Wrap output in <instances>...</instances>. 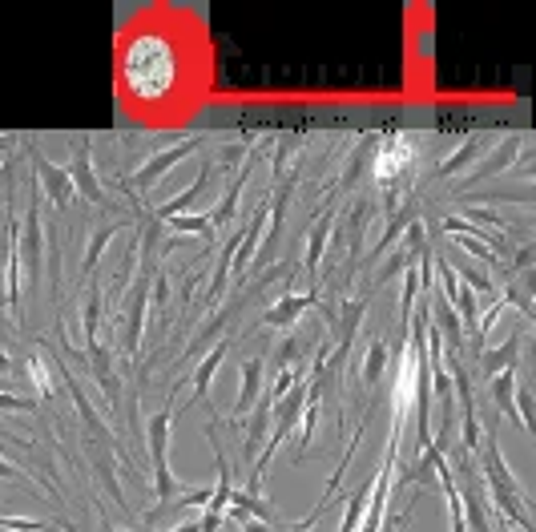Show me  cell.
Listing matches in <instances>:
<instances>
[{
    "label": "cell",
    "instance_id": "277c9868",
    "mask_svg": "<svg viewBox=\"0 0 536 532\" xmlns=\"http://www.w3.org/2000/svg\"><path fill=\"white\" fill-rule=\"evenodd\" d=\"M412 162H416V150H412L408 133H387L379 154H375V182L383 190H399L404 178L412 174Z\"/></svg>",
    "mask_w": 536,
    "mask_h": 532
},
{
    "label": "cell",
    "instance_id": "836d02e7",
    "mask_svg": "<svg viewBox=\"0 0 536 532\" xmlns=\"http://www.w3.org/2000/svg\"><path fill=\"white\" fill-rule=\"evenodd\" d=\"M242 162H246V146H226V150H218V166H214V174H218V170L230 174V170L242 166Z\"/></svg>",
    "mask_w": 536,
    "mask_h": 532
},
{
    "label": "cell",
    "instance_id": "83f0119b",
    "mask_svg": "<svg viewBox=\"0 0 536 532\" xmlns=\"http://www.w3.org/2000/svg\"><path fill=\"white\" fill-rule=\"evenodd\" d=\"M81 323H85V347L97 343V323H101V291L89 283V295H85V307H81Z\"/></svg>",
    "mask_w": 536,
    "mask_h": 532
},
{
    "label": "cell",
    "instance_id": "484cf974",
    "mask_svg": "<svg viewBox=\"0 0 536 532\" xmlns=\"http://www.w3.org/2000/svg\"><path fill=\"white\" fill-rule=\"evenodd\" d=\"M383 371H387V343L383 339H371V347L363 355V383L375 387L383 379Z\"/></svg>",
    "mask_w": 536,
    "mask_h": 532
},
{
    "label": "cell",
    "instance_id": "7402d4cb",
    "mask_svg": "<svg viewBox=\"0 0 536 532\" xmlns=\"http://www.w3.org/2000/svg\"><path fill=\"white\" fill-rule=\"evenodd\" d=\"M125 226H133V222H105V226H97L93 234H89V246H85V262H81V279H93V266H97V258L105 254V246L125 230Z\"/></svg>",
    "mask_w": 536,
    "mask_h": 532
},
{
    "label": "cell",
    "instance_id": "ac0fdd59",
    "mask_svg": "<svg viewBox=\"0 0 536 532\" xmlns=\"http://www.w3.org/2000/svg\"><path fill=\"white\" fill-rule=\"evenodd\" d=\"M516 383H520V367H508V371L492 375V383H488V395H492L496 412L520 428V416H516Z\"/></svg>",
    "mask_w": 536,
    "mask_h": 532
},
{
    "label": "cell",
    "instance_id": "8fae6325",
    "mask_svg": "<svg viewBox=\"0 0 536 532\" xmlns=\"http://www.w3.org/2000/svg\"><path fill=\"white\" fill-rule=\"evenodd\" d=\"M262 355H250L242 363V383H238V395H234V408H230V420H242L250 416V408L262 399Z\"/></svg>",
    "mask_w": 536,
    "mask_h": 532
},
{
    "label": "cell",
    "instance_id": "44dd1931",
    "mask_svg": "<svg viewBox=\"0 0 536 532\" xmlns=\"http://www.w3.org/2000/svg\"><path fill=\"white\" fill-rule=\"evenodd\" d=\"M516 359H520V327H516L500 347L480 351V371H484V379H488V375H500V371L516 367Z\"/></svg>",
    "mask_w": 536,
    "mask_h": 532
},
{
    "label": "cell",
    "instance_id": "2e32d148",
    "mask_svg": "<svg viewBox=\"0 0 536 532\" xmlns=\"http://www.w3.org/2000/svg\"><path fill=\"white\" fill-rule=\"evenodd\" d=\"M210 182H214V166H206V170H202V174H198V178H194V182H190V186H186L178 198L162 202V206L154 210V218H158V222H170V218H178V214L194 210V206H198V198L210 190Z\"/></svg>",
    "mask_w": 536,
    "mask_h": 532
},
{
    "label": "cell",
    "instance_id": "74e56055",
    "mask_svg": "<svg viewBox=\"0 0 536 532\" xmlns=\"http://www.w3.org/2000/svg\"><path fill=\"white\" fill-rule=\"evenodd\" d=\"M9 371H13V359H9L5 347H0V375H9Z\"/></svg>",
    "mask_w": 536,
    "mask_h": 532
},
{
    "label": "cell",
    "instance_id": "f35d334b",
    "mask_svg": "<svg viewBox=\"0 0 536 532\" xmlns=\"http://www.w3.org/2000/svg\"><path fill=\"white\" fill-rule=\"evenodd\" d=\"M113 532V528H109ZM117 532H133V528H117ZM138 532H150V528H138Z\"/></svg>",
    "mask_w": 536,
    "mask_h": 532
},
{
    "label": "cell",
    "instance_id": "d590c367",
    "mask_svg": "<svg viewBox=\"0 0 536 532\" xmlns=\"http://www.w3.org/2000/svg\"><path fill=\"white\" fill-rule=\"evenodd\" d=\"M532 266V246H516V258H512V271L520 275V271H528Z\"/></svg>",
    "mask_w": 536,
    "mask_h": 532
},
{
    "label": "cell",
    "instance_id": "7c38bea8",
    "mask_svg": "<svg viewBox=\"0 0 536 532\" xmlns=\"http://www.w3.org/2000/svg\"><path fill=\"white\" fill-rule=\"evenodd\" d=\"M371 218H375V202L371 198H355L347 206V271H355V266H359V246L367 238Z\"/></svg>",
    "mask_w": 536,
    "mask_h": 532
},
{
    "label": "cell",
    "instance_id": "4316f807",
    "mask_svg": "<svg viewBox=\"0 0 536 532\" xmlns=\"http://www.w3.org/2000/svg\"><path fill=\"white\" fill-rule=\"evenodd\" d=\"M25 371H29L33 387H37V395H41V404H53V395H57V387H53V375H49L45 359H41V355H29V359H25Z\"/></svg>",
    "mask_w": 536,
    "mask_h": 532
},
{
    "label": "cell",
    "instance_id": "7a4b0ae2",
    "mask_svg": "<svg viewBox=\"0 0 536 532\" xmlns=\"http://www.w3.org/2000/svg\"><path fill=\"white\" fill-rule=\"evenodd\" d=\"M170 428H174V404H166L162 412L150 416L146 424V448H150V464H154V496L158 504H170L182 488L170 472V460H166V448H170Z\"/></svg>",
    "mask_w": 536,
    "mask_h": 532
},
{
    "label": "cell",
    "instance_id": "e0dca14e",
    "mask_svg": "<svg viewBox=\"0 0 536 532\" xmlns=\"http://www.w3.org/2000/svg\"><path fill=\"white\" fill-rule=\"evenodd\" d=\"M89 464H93V476H97V484L105 488V496L117 504V508H133V504H125V492H121V484H117V468H113V452L109 448H101V444H89Z\"/></svg>",
    "mask_w": 536,
    "mask_h": 532
},
{
    "label": "cell",
    "instance_id": "5bb4252c",
    "mask_svg": "<svg viewBox=\"0 0 536 532\" xmlns=\"http://www.w3.org/2000/svg\"><path fill=\"white\" fill-rule=\"evenodd\" d=\"M335 230V214L327 210V214H319L315 222H311V234H307V254H303V266H307V279H311V291H319V262H323V254H327V234Z\"/></svg>",
    "mask_w": 536,
    "mask_h": 532
},
{
    "label": "cell",
    "instance_id": "cb8c5ba5",
    "mask_svg": "<svg viewBox=\"0 0 536 532\" xmlns=\"http://www.w3.org/2000/svg\"><path fill=\"white\" fill-rule=\"evenodd\" d=\"M371 146H375V133H367V138L351 150V158H347V166H343V174H339V190H343V194H347V190H355V182H359V174H363V166H367Z\"/></svg>",
    "mask_w": 536,
    "mask_h": 532
},
{
    "label": "cell",
    "instance_id": "f1b7e54d",
    "mask_svg": "<svg viewBox=\"0 0 536 532\" xmlns=\"http://www.w3.org/2000/svg\"><path fill=\"white\" fill-rule=\"evenodd\" d=\"M162 226H170L174 234H198V238H210V234H214V226H210L206 214H178V218H170V222H162Z\"/></svg>",
    "mask_w": 536,
    "mask_h": 532
},
{
    "label": "cell",
    "instance_id": "1f68e13d",
    "mask_svg": "<svg viewBox=\"0 0 536 532\" xmlns=\"http://www.w3.org/2000/svg\"><path fill=\"white\" fill-rule=\"evenodd\" d=\"M0 528H5V532H65L61 524L33 520V516H0Z\"/></svg>",
    "mask_w": 536,
    "mask_h": 532
},
{
    "label": "cell",
    "instance_id": "d6a6232c",
    "mask_svg": "<svg viewBox=\"0 0 536 532\" xmlns=\"http://www.w3.org/2000/svg\"><path fill=\"white\" fill-rule=\"evenodd\" d=\"M0 412H37V399L13 395V391H0Z\"/></svg>",
    "mask_w": 536,
    "mask_h": 532
},
{
    "label": "cell",
    "instance_id": "d4e9b609",
    "mask_svg": "<svg viewBox=\"0 0 536 532\" xmlns=\"http://www.w3.org/2000/svg\"><path fill=\"white\" fill-rule=\"evenodd\" d=\"M476 158H484V142H480V138H472V142H468L464 150H456V154H452L448 162H440V170H436V178H440V182H448L452 174H460V170H464L468 162H476Z\"/></svg>",
    "mask_w": 536,
    "mask_h": 532
},
{
    "label": "cell",
    "instance_id": "8992f818",
    "mask_svg": "<svg viewBox=\"0 0 536 532\" xmlns=\"http://www.w3.org/2000/svg\"><path fill=\"white\" fill-rule=\"evenodd\" d=\"M198 150H202V138H182L178 146L158 150V154H154L146 166L133 170V178H129V182H133V190H142V194H146V190H154V186H158V182H162V178H166L174 166H182V162H186L190 154H198Z\"/></svg>",
    "mask_w": 536,
    "mask_h": 532
},
{
    "label": "cell",
    "instance_id": "603a6c76",
    "mask_svg": "<svg viewBox=\"0 0 536 532\" xmlns=\"http://www.w3.org/2000/svg\"><path fill=\"white\" fill-rule=\"evenodd\" d=\"M266 428H271V408H266L262 399H258V404L250 408V416H246V440H242V456H246L250 464L258 460V440L266 436Z\"/></svg>",
    "mask_w": 536,
    "mask_h": 532
},
{
    "label": "cell",
    "instance_id": "9a60e30c",
    "mask_svg": "<svg viewBox=\"0 0 536 532\" xmlns=\"http://www.w3.org/2000/svg\"><path fill=\"white\" fill-rule=\"evenodd\" d=\"M85 355H89V375H93V379L101 383V391H105V404L117 408V404H121V383H117L109 347H105V343H93V347H85Z\"/></svg>",
    "mask_w": 536,
    "mask_h": 532
},
{
    "label": "cell",
    "instance_id": "30bf717a",
    "mask_svg": "<svg viewBox=\"0 0 536 532\" xmlns=\"http://www.w3.org/2000/svg\"><path fill=\"white\" fill-rule=\"evenodd\" d=\"M319 303H323L319 291H307V295H283L279 303H271V307L262 311V327H295L299 315L311 311V307H319Z\"/></svg>",
    "mask_w": 536,
    "mask_h": 532
},
{
    "label": "cell",
    "instance_id": "3957f363",
    "mask_svg": "<svg viewBox=\"0 0 536 532\" xmlns=\"http://www.w3.org/2000/svg\"><path fill=\"white\" fill-rule=\"evenodd\" d=\"M61 383H65V395L73 399V408H77V420H81V432H85V440H89V444H101V448H109V452H113V456H117L125 468H133V460H129V456L117 448V436L109 432V424L101 420V412L89 404V399H85V391H81V383H77V379H73L65 367H61Z\"/></svg>",
    "mask_w": 536,
    "mask_h": 532
},
{
    "label": "cell",
    "instance_id": "4fadbf2b",
    "mask_svg": "<svg viewBox=\"0 0 536 532\" xmlns=\"http://www.w3.org/2000/svg\"><path fill=\"white\" fill-rule=\"evenodd\" d=\"M412 222H420V206H416V202L399 206V210H395V214L387 218V230H383V238H379V242H375V246H371V250H367V254H363L359 262H363V266L379 262V258H383V254H387V250H391V246H395L399 238H404V230H408Z\"/></svg>",
    "mask_w": 536,
    "mask_h": 532
},
{
    "label": "cell",
    "instance_id": "52a82bcc",
    "mask_svg": "<svg viewBox=\"0 0 536 532\" xmlns=\"http://www.w3.org/2000/svg\"><path fill=\"white\" fill-rule=\"evenodd\" d=\"M29 166H33V174H37V182H41V190L49 194V202L57 206V210H69V202H73V178H69V170L65 166H57V162H49L41 150H29Z\"/></svg>",
    "mask_w": 536,
    "mask_h": 532
},
{
    "label": "cell",
    "instance_id": "5b68a950",
    "mask_svg": "<svg viewBox=\"0 0 536 532\" xmlns=\"http://www.w3.org/2000/svg\"><path fill=\"white\" fill-rule=\"evenodd\" d=\"M21 262L29 271V287L37 291L41 275H45V226H41V202H37V186L29 190V206H25V218H21Z\"/></svg>",
    "mask_w": 536,
    "mask_h": 532
},
{
    "label": "cell",
    "instance_id": "d6986e66",
    "mask_svg": "<svg viewBox=\"0 0 536 532\" xmlns=\"http://www.w3.org/2000/svg\"><path fill=\"white\" fill-rule=\"evenodd\" d=\"M246 178H250V158H246V166L230 178V186H226V194L218 198V206L206 214L214 230H222V226H230V218H238V198H242V190H246Z\"/></svg>",
    "mask_w": 536,
    "mask_h": 532
},
{
    "label": "cell",
    "instance_id": "e575fe53",
    "mask_svg": "<svg viewBox=\"0 0 536 532\" xmlns=\"http://www.w3.org/2000/svg\"><path fill=\"white\" fill-rule=\"evenodd\" d=\"M5 343H17V327H13V319L5 311H0V347Z\"/></svg>",
    "mask_w": 536,
    "mask_h": 532
},
{
    "label": "cell",
    "instance_id": "ffe728a7",
    "mask_svg": "<svg viewBox=\"0 0 536 532\" xmlns=\"http://www.w3.org/2000/svg\"><path fill=\"white\" fill-rule=\"evenodd\" d=\"M234 343L230 339H218L198 363H194V371H190V383H194V399H206V391H210V383H214V375H218V367H222V359H226V351H230Z\"/></svg>",
    "mask_w": 536,
    "mask_h": 532
},
{
    "label": "cell",
    "instance_id": "9c48e42d",
    "mask_svg": "<svg viewBox=\"0 0 536 532\" xmlns=\"http://www.w3.org/2000/svg\"><path fill=\"white\" fill-rule=\"evenodd\" d=\"M516 158H520V133H508V138H504L492 154H484V158H480V166H476V170H468V178L460 182V190H476L484 178H500V174L516 162Z\"/></svg>",
    "mask_w": 536,
    "mask_h": 532
},
{
    "label": "cell",
    "instance_id": "4dcf8cb0",
    "mask_svg": "<svg viewBox=\"0 0 536 532\" xmlns=\"http://www.w3.org/2000/svg\"><path fill=\"white\" fill-rule=\"evenodd\" d=\"M464 214H468V222H472V226H484V230L508 234V222H504V214H496L492 206H464Z\"/></svg>",
    "mask_w": 536,
    "mask_h": 532
},
{
    "label": "cell",
    "instance_id": "6da1fadb",
    "mask_svg": "<svg viewBox=\"0 0 536 532\" xmlns=\"http://www.w3.org/2000/svg\"><path fill=\"white\" fill-rule=\"evenodd\" d=\"M178 61L162 33H138L133 45L121 53V85L138 101H158L174 89Z\"/></svg>",
    "mask_w": 536,
    "mask_h": 532
},
{
    "label": "cell",
    "instance_id": "8d00e7d4",
    "mask_svg": "<svg viewBox=\"0 0 536 532\" xmlns=\"http://www.w3.org/2000/svg\"><path fill=\"white\" fill-rule=\"evenodd\" d=\"M21 476V468L17 464H9V460H0V480H17Z\"/></svg>",
    "mask_w": 536,
    "mask_h": 532
},
{
    "label": "cell",
    "instance_id": "f546056e",
    "mask_svg": "<svg viewBox=\"0 0 536 532\" xmlns=\"http://www.w3.org/2000/svg\"><path fill=\"white\" fill-rule=\"evenodd\" d=\"M456 246H460L464 254H472L476 262H484V266H488V271H496V275H500V258H496V254H492V246H484L480 238H468V234H456Z\"/></svg>",
    "mask_w": 536,
    "mask_h": 532
},
{
    "label": "cell",
    "instance_id": "ba28073f",
    "mask_svg": "<svg viewBox=\"0 0 536 532\" xmlns=\"http://www.w3.org/2000/svg\"><path fill=\"white\" fill-rule=\"evenodd\" d=\"M69 178H73V190L89 202V206H105V190H101V182H97V174H93V154H89V142L85 138H77L73 142V158H69Z\"/></svg>",
    "mask_w": 536,
    "mask_h": 532
}]
</instances>
